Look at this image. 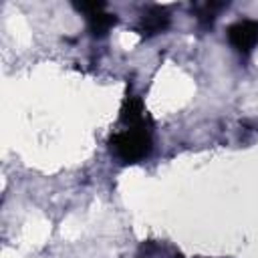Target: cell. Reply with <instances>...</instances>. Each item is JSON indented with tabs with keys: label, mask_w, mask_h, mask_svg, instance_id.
<instances>
[{
	"label": "cell",
	"mask_w": 258,
	"mask_h": 258,
	"mask_svg": "<svg viewBox=\"0 0 258 258\" xmlns=\"http://www.w3.org/2000/svg\"><path fill=\"white\" fill-rule=\"evenodd\" d=\"M87 22H89V30H91L93 36H105L115 26L117 16L111 14V12H107L105 8H101V10L93 12V14H89L87 16Z\"/></svg>",
	"instance_id": "cell-4"
},
{
	"label": "cell",
	"mask_w": 258,
	"mask_h": 258,
	"mask_svg": "<svg viewBox=\"0 0 258 258\" xmlns=\"http://www.w3.org/2000/svg\"><path fill=\"white\" fill-rule=\"evenodd\" d=\"M228 42L240 52L250 54L258 44V20H238L228 28Z\"/></svg>",
	"instance_id": "cell-2"
},
{
	"label": "cell",
	"mask_w": 258,
	"mask_h": 258,
	"mask_svg": "<svg viewBox=\"0 0 258 258\" xmlns=\"http://www.w3.org/2000/svg\"><path fill=\"white\" fill-rule=\"evenodd\" d=\"M113 155L123 163H137L151 151V129L147 123L145 107L139 97H127L121 107V127L113 133Z\"/></svg>",
	"instance_id": "cell-1"
},
{
	"label": "cell",
	"mask_w": 258,
	"mask_h": 258,
	"mask_svg": "<svg viewBox=\"0 0 258 258\" xmlns=\"http://www.w3.org/2000/svg\"><path fill=\"white\" fill-rule=\"evenodd\" d=\"M167 24H169V14H167V10L165 8H159V6H153V8H149L145 14H143V18H141V32L143 34H147V36H153V34H159V32H163L165 28H167Z\"/></svg>",
	"instance_id": "cell-3"
}]
</instances>
